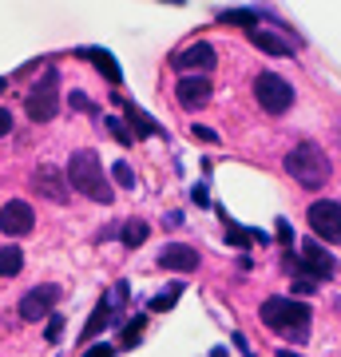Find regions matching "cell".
<instances>
[{
  "mask_svg": "<svg viewBox=\"0 0 341 357\" xmlns=\"http://www.w3.org/2000/svg\"><path fill=\"white\" fill-rule=\"evenodd\" d=\"M68 187L79 195H88L91 203H112V183H107V175H103V163L96 151H76L72 159H68Z\"/></svg>",
  "mask_w": 341,
  "mask_h": 357,
  "instance_id": "1",
  "label": "cell"
},
{
  "mask_svg": "<svg viewBox=\"0 0 341 357\" xmlns=\"http://www.w3.org/2000/svg\"><path fill=\"white\" fill-rule=\"evenodd\" d=\"M262 321H266V330L305 342V333H310V306L294 302V298H266L262 302Z\"/></svg>",
  "mask_w": 341,
  "mask_h": 357,
  "instance_id": "2",
  "label": "cell"
},
{
  "mask_svg": "<svg viewBox=\"0 0 341 357\" xmlns=\"http://www.w3.org/2000/svg\"><path fill=\"white\" fill-rule=\"evenodd\" d=\"M286 171H290L302 187H310V191H321V187H326V178L333 175L329 155L321 151L317 143H298V147L286 155Z\"/></svg>",
  "mask_w": 341,
  "mask_h": 357,
  "instance_id": "3",
  "label": "cell"
},
{
  "mask_svg": "<svg viewBox=\"0 0 341 357\" xmlns=\"http://www.w3.org/2000/svg\"><path fill=\"white\" fill-rule=\"evenodd\" d=\"M24 107L36 123H48L52 115L60 112V72H56V68H48V72L40 76V84H32Z\"/></svg>",
  "mask_w": 341,
  "mask_h": 357,
  "instance_id": "4",
  "label": "cell"
},
{
  "mask_svg": "<svg viewBox=\"0 0 341 357\" xmlns=\"http://www.w3.org/2000/svg\"><path fill=\"white\" fill-rule=\"evenodd\" d=\"M254 96H258V103H262V112H270V115L290 112V103H294V88L278 76V72L254 76Z\"/></svg>",
  "mask_w": 341,
  "mask_h": 357,
  "instance_id": "5",
  "label": "cell"
},
{
  "mask_svg": "<svg viewBox=\"0 0 341 357\" xmlns=\"http://www.w3.org/2000/svg\"><path fill=\"white\" fill-rule=\"evenodd\" d=\"M305 218H310V227H314L317 238H326L329 246L341 238V206H338V199H317Z\"/></svg>",
  "mask_w": 341,
  "mask_h": 357,
  "instance_id": "6",
  "label": "cell"
},
{
  "mask_svg": "<svg viewBox=\"0 0 341 357\" xmlns=\"http://www.w3.org/2000/svg\"><path fill=\"white\" fill-rule=\"evenodd\" d=\"M60 302V286H36V290H28L20 298V318L24 321H44L56 310Z\"/></svg>",
  "mask_w": 341,
  "mask_h": 357,
  "instance_id": "7",
  "label": "cell"
},
{
  "mask_svg": "<svg viewBox=\"0 0 341 357\" xmlns=\"http://www.w3.org/2000/svg\"><path fill=\"white\" fill-rule=\"evenodd\" d=\"M32 227H36V211H32L24 199H13V203L0 206V230H4V234L20 238V234H28Z\"/></svg>",
  "mask_w": 341,
  "mask_h": 357,
  "instance_id": "8",
  "label": "cell"
},
{
  "mask_svg": "<svg viewBox=\"0 0 341 357\" xmlns=\"http://www.w3.org/2000/svg\"><path fill=\"white\" fill-rule=\"evenodd\" d=\"M215 48L206 44V40H199V44H190L187 52H179L175 56V68L183 72V76H206L211 68H215Z\"/></svg>",
  "mask_w": 341,
  "mask_h": 357,
  "instance_id": "9",
  "label": "cell"
},
{
  "mask_svg": "<svg viewBox=\"0 0 341 357\" xmlns=\"http://www.w3.org/2000/svg\"><path fill=\"white\" fill-rule=\"evenodd\" d=\"M211 96H215V88H211V79H206V76H183L175 84V100L183 103L187 112L206 107V103H211Z\"/></svg>",
  "mask_w": 341,
  "mask_h": 357,
  "instance_id": "10",
  "label": "cell"
},
{
  "mask_svg": "<svg viewBox=\"0 0 341 357\" xmlns=\"http://www.w3.org/2000/svg\"><path fill=\"white\" fill-rule=\"evenodd\" d=\"M298 270H302V278L305 282H326V278H333V258L321 250L317 243H305L302 246V262H298Z\"/></svg>",
  "mask_w": 341,
  "mask_h": 357,
  "instance_id": "11",
  "label": "cell"
},
{
  "mask_svg": "<svg viewBox=\"0 0 341 357\" xmlns=\"http://www.w3.org/2000/svg\"><path fill=\"white\" fill-rule=\"evenodd\" d=\"M159 266L163 270H179V274H190V270H199V250L187 243H167L159 250Z\"/></svg>",
  "mask_w": 341,
  "mask_h": 357,
  "instance_id": "12",
  "label": "cell"
},
{
  "mask_svg": "<svg viewBox=\"0 0 341 357\" xmlns=\"http://www.w3.org/2000/svg\"><path fill=\"white\" fill-rule=\"evenodd\" d=\"M32 183H36L40 195H48L52 203H68V183L60 178V171H56V167H40Z\"/></svg>",
  "mask_w": 341,
  "mask_h": 357,
  "instance_id": "13",
  "label": "cell"
},
{
  "mask_svg": "<svg viewBox=\"0 0 341 357\" xmlns=\"http://www.w3.org/2000/svg\"><path fill=\"white\" fill-rule=\"evenodd\" d=\"M76 56H79V60H91V64H100V72L112 79V84H119V79H123V76H119V68H115V60L107 56V52H100V48H79Z\"/></svg>",
  "mask_w": 341,
  "mask_h": 357,
  "instance_id": "14",
  "label": "cell"
},
{
  "mask_svg": "<svg viewBox=\"0 0 341 357\" xmlns=\"http://www.w3.org/2000/svg\"><path fill=\"white\" fill-rule=\"evenodd\" d=\"M24 270V250L20 246H0V278H16Z\"/></svg>",
  "mask_w": 341,
  "mask_h": 357,
  "instance_id": "15",
  "label": "cell"
},
{
  "mask_svg": "<svg viewBox=\"0 0 341 357\" xmlns=\"http://www.w3.org/2000/svg\"><path fill=\"white\" fill-rule=\"evenodd\" d=\"M250 40H254V48H262V52H270V56H290V44L286 40H278L274 32H262V28H254L250 32Z\"/></svg>",
  "mask_w": 341,
  "mask_h": 357,
  "instance_id": "16",
  "label": "cell"
},
{
  "mask_svg": "<svg viewBox=\"0 0 341 357\" xmlns=\"http://www.w3.org/2000/svg\"><path fill=\"white\" fill-rule=\"evenodd\" d=\"M147 234H151V227L139 222V218H135V222H123V230H119V238H123L127 246H143L147 243Z\"/></svg>",
  "mask_w": 341,
  "mask_h": 357,
  "instance_id": "17",
  "label": "cell"
},
{
  "mask_svg": "<svg viewBox=\"0 0 341 357\" xmlns=\"http://www.w3.org/2000/svg\"><path fill=\"white\" fill-rule=\"evenodd\" d=\"M107 318H112V302H100V306H96V314H91V321H88V330H84V342H88V337H96V333L107 326Z\"/></svg>",
  "mask_w": 341,
  "mask_h": 357,
  "instance_id": "18",
  "label": "cell"
},
{
  "mask_svg": "<svg viewBox=\"0 0 341 357\" xmlns=\"http://www.w3.org/2000/svg\"><path fill=\"white\" fill-rule=\"evenodd\" d=\"M222 20H227V24H242V28H250V32H254V13H250V8H234V13H222Z\"/></svg>",
  "mask_w": 341,
  "mask_h": 357,
  "instance_id": "19",
  "label": "cell"
},
{
  "mask_svg": "<svg viewBox=\"0 0 341 357\" xmlns=\"http://www.w3.org/2000/svg\"><path fill=\"white\" fill-rule=\"evenodd\" d=\"M112 175H115V183H119V187H135V175H131V167H127V163H115Z\"/></svg>",
  "mask_w": 341,
  "mask_h": 357,
  "instance_id": "20",
  "label": "cell"
},
{
  "mask_svg": "<svg viewBox=\"0 0 341 357\" xmlns=\"http://www.w3.org/2000/svg\"><path fill=\"white\" fill-rule=\"evenodd\" d=\"M107 128L115 131V139H119V143H135V135L127 131V123H123V119H115V115H112V119H107Z\"/></svg>",
  "mask_w": 341,
  "mask_h": 357,
  "instance_id": "21",
  "label": "cell"
},
{
  "mask_svg": "<svg viewBox=\"0 0 341 357\" xmlns=\"http://www.w3.org/2000/svg\"><path fill=\"white\" fill-rule=\"evenodd\" d=\"M179 290H183V286H171V294H159V298L151 302V310H167V306H175V302H179Z\"/></svg>",
  "mask_w": 341,
  "mask_h": 357,
  "instance_id": "22",
  "label": "cell"
},
{
  "mask_svg": "<svg viewBox=\"0 0 341 357\" xmlns=\"http://www.w3.org/2000/svg\"><path fill=\"white\" fill-rule=\"evenodd\" d=\"M60 314H48V337H52V342H56V337H60V330H63V326H60Z\"/></svg>",
  "mask_w": 341,
  "mask_h": 357,
  "instance_id": "23",
  "label": "cell"
},
{
  "mask_svg": "<svg viewBox=\"0 0 341 357\" xmlns=\"http://www.w3.org/2000/svg\"><path fill=\"white\" fill-rule=\"evenodd\" d=\"M195 131V139H206V143H218V131L215 128H190Z\"/></svg>",
  "mask_w": 341,
  "mask_h": 357,
  "instance_id": "24",
  "label": "cell"
},
{
  "mask_svg": "<svg viewBox=\"0 0 341 357\" xmlns=\"http://www.w3.org/2000/svg\"><path fill=\"white\" fill-rule=\"evenodd\" d=\"M8 131H13V112L0 107V135H8Z\"/></svg>",
  "mask_w": 341,
  "mask_h": 357,
  "instance_id": "25",
  "label": "cell"
},
{
  "mask_svg": "<svg viewBox=\"0 0 341 357\" xmlns=\"http://www.w3.org/2000/svg\"><path fill=\"white\" fill-rule=\"evenodd\" d=\"M294 290H298V294H314L317 286H314V282H305V278H294Z\"/></svg>",
  "mask_w": 341,
  "mask_h": 357,
  "instance_id": "26",
  "label": "cell"
},
{
  "mask_svg": "<svg viewBox=\"0 0 341 357\" xmlns=\"http://www.w3.org/2000/svg\"><path fill=\"white\" fill-rule=\"evenodd\" d=\"M112 354H115L112 345H96V349H88L84 357H112Z\"/></svg>",
  "mask_w": 341,
  "mask_h": 357,
  "instance_id": "27",
  "label": "cell"
},
{
  "mask_svg": "<svg viewBox=\"0 0 341 357\" xmlns=\"http://www.w3.org/2000/svg\"><path fill=\"white\" fill-rule=\"evenodd\" d=\"M278 357H302V354H294V349H278Z\"/></svg>",
  "mask_w": 341,
  "mask_h": 357,
  "instance_id": "28",
  "label": "cell"
},
{
  "mask_svg": "<svg viewBox=\"0 0 341 357\" xmlns=\"http://www.w3.org/2000/svg\"><path fill=\"white\" fill-rule=\"evenodd\" d=\"M215 357H227V349H215Z\"/></svg>",
  "mask_w": 341,
  "mask_h": 357,
  "instance_id": "29",
  "label": "cell"
},
{
  "mask_svg": "<svg viewBox=\"0 0 341 357\" xmlns=\"http://www.w3.org/2000/svg\"><path fill=\"white\" fill-rule=\"evenodd\" d=\"M4 88H8V79H0V91H4Z\"/></svg>",
  "mask_w": 341,
  "mask_h": 357,
  "instance_id": "30",
  "label": "cell"
}]
</instances>
